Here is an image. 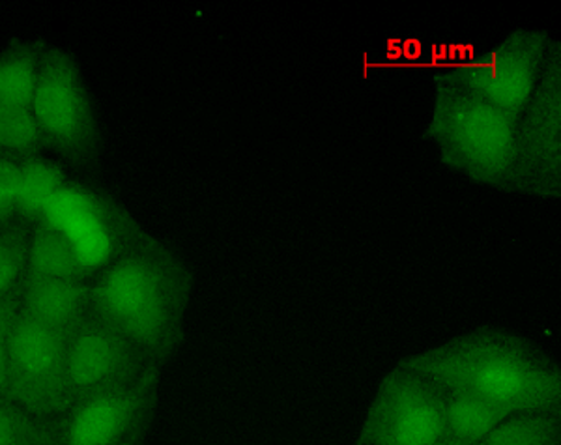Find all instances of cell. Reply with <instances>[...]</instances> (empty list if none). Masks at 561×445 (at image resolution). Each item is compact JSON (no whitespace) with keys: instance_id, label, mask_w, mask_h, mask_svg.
<instances>
[{"instance_id":"cell-6","label":"cell","mask_w":561,"mask_h":445,"mask_svg":"<svg viewBox=\"0 0 561 445\" xmlns=\"http://www.w3.org/2000/svg\"><path fill=\"white\" fill-rule=\"evenodd\" d=\"M446 438V389L397 363L383 375L354 445H434Z\"/></svg>"},{"instance_id":"cell-12","label":"cell","mask_w":561,"mask_h":445,"mask_svg":"<svg viewBox=\"0 0 561 445\" xmlns=\"http://www.w3.org/2000/svg\"><path fill=\"white\" fill-rule=\"evenodd\" d=\"M20 298L21 312L66 335L90 315L89 281L62 279L26 270Z\"/></svg>"},{"instance_id":"cell-3","label":"cell","mask_w":561,"mask_h":445,"mask_svg":"<svg viewBox=\"0 0 561 445\" xmlns=\"http://www.w3.org/2000/svg\"><path fill=\"white\" fill-rule=\"evenodd\" d=\"M517 121L478 95L434 83L423 140L433 142L449 171L473 184L513 193Z\"/></svg>"},{"instance_id":"cell-7","label":"cell","mask_w":561,"mask_h":445,"mask_svg":"<svg viewBox=\"0 0 561 445\" xmlns=\"http://www.w3.org/2000/svg\"><path fill=\"white\" fill-rule=\"evenodd\" d=\"M39 221L68 236L89 281L150 236L111 195L79 185L66 184L58 191Z\"/></svg>"},{"instance_id":"cell-21","label":"cell","mask_w":561,"mask_h":445,"mask_svg":"<svg viewBox=\"0 0 561 445\" xmlns=\"http://www.w3.org/2000/svg\"><path fill=\"white\" fill-rule=\"evenodd\" d=\"M20 290L10 294L8 298L0 299V397L7 395L8 354H10V339L13 326L20 317Z\"/></svg>"},{"instance_id":"cell-23","label":"cell","mask_w":561,"mask_h":445,"mask_svg":"<svg viewBox=\"0 0 561 445\" xmlns=\"http://www.w3.org/2000/svg\"><path fill=\"white\" fill-rule=\"evenodd\" d=\"M434 445H460V444H457V442H454V440L444 438V440H440V442H438V444H434Z\"/></svg>"},{"instance_id":"cell-15","label":"cell","mask_w":561,"mask_h":445,"mask_svg":"<svg viewBox=\"0 0 561 445\" xmlns=\"http://www.w3.org/2000/svg\"><path fill=\"white\" fill-rule=\"evenodd\" d=\"M507 415L511 412L504 408L472 395L446 391V438L457 444L481 445Z\"/></svg>"},{"instance_id":"cell-8","label":"cell","mask_w":561,"mask_h":445,"mask_svg":"<svg viewBox=\"0 0 561 445\" xmlns=\"http://www.w3.org/2000/svg\"><path fill=\"white\" fill-rule=\"evenodd\" d=\"M513 193L561 197V44L554 38L541 81L518 116Z\"/></svg>"},{"instance_id":"cell-13","label":"cell","mask_w":561,"mask_h":445,"mask_svg":"<svg viewBox=\"0 0 561 445\" xmlns=\"http://www.w3.org/2000/svg\"><path fill=\"white\" fill-rule=\"evenodd\" d=\"M47 45L49 44L44 39H12L0 52V103L2 105L33 109Z\"/></svg>"},{"instance_id":"cell-1","label":"cell","mask_w":561,"mask_h":445,"mask_svg":"<svg viewBox=\"0 0 561 445\" xmlns=\"http://www.w3.org/2000/svg\"><path fill=\"white\" fill-rule=\"evenodd\" d=\"M90 283V315L165 367L185 341L195 274L152 235L100 270Z\"/></svg>"},{"instance_id":"cell-22","label":"cell","mask_w":561,"mask_h":445,"mask_svg":"<svg viewBox=\"0 0 561 445\" xmlns=\"http://www.w3.org/2000/svg\"><path fill=\"white\" fill-rule=\"evenodd\" d=\"M20 191V166L0 158V230L10 227L15 219Z\"/></svg>"},{"instance_id":"cell-5","label":"cell","mask_w":561,"mask_h":445,"mask_svg":"<svg viewBox=\"0 0 561 445\" xmlns=\"http://www.w3.org/2000/svg\"><path fill=\"white\" fill-rule=\"evenodd\" d=\"M550 42L549 31L520 26L470 62L434 76V83L470 92L518 118L541 81Z\"/></svg>"},{"instance_id":"cell-16","label":"cell","mask_w":561,"mask_h":445,"mask_svg":"<svg viewBox=\"0 0 561 445\" xmlns=\"http://www.w3.org/2000/svg\"><path fill=\"white\" fill-rule=\"evenodd\" d=\"M28 272L62 279L89 281L68 236L44 221L33 229Z\"/></svg>"},{"instance_id":"cell-9","label":"cell","mask_w":561,"mask_h":445,"mask_svg":"<svg viewBox=\"0 0 561 445\" xmlns=\"http://www.w3.org/2000/svg\"><path fill=\"white\" fill-rule=\"evenodd\" d=\"M4 397L42 418L70 412L68 335L20 311L10 339Z\"/></svg>"},{"instance_id":"cell-11","label":"cell","mask_w":561,"mask_h":445,"mask_svg":"<svg viewBox=\"0 0 561 445\" xmlns=\"http://www.w3.org/2000/svg\"><path fill=\"white\" fill-rule=\"evenodd\" d=\"M163 369L131 388L79 401L65 415L62 445H147L160 407Z\"/></svg>"},{"instance_id":"cell-20","label":"cell","mask_w":561,"mask_h":445,"mask_svg":"<svg viewBox=\"0 0 561 445\" xmlns=\"http://www.w3.org/2000/svg\"><path fill=\"white\" fill-rule=\"evenodd\" d=\"M33 229L25 222L13 221L0 230V299L20 290L31 256Z\"/></svg>"},{"instance_id":"cell-18","label":"cell","mask_w":561,"mask_h":445,"mask_svg":"<svg viewBox=\"0 0 561 445\" xmlns=\"http://www.w3.org/2000/svg\"><path fill=\"white\" fill-rule=\"evenodd\" d=\"M481 445H561V412L511 413Z\"/></svg>"},{"instance_id":"cell-4","label":"cell","mask_w":561,"mask_h":445,"mask_svg":"<svg viewBox=\"0 0 561 445\" xmlns=\"http://www.w3.org/2000/svg\"><path fill=\"white\" fill-rule=\"evenodd\" d=\"M33 113L45 150H51L77 171H92L100 166L102 121L76 55L47 45Z\"/></svg>"},{"instance_id":"cell-2","label":"cell","mask_w":561,"mask_h":445,"mask_svg":"<svg viewBox=\"0 0 561 445\" xmlns=\"http://www.w3.org/2000/svg\"><path fill=\"white\" fill-rule=\"evenodd\" d=\"M446 391L472 395L507 412H561V367L549 352L515 331L479 326L433 349L402 357Z\"/></svg>"},{"instance_id":"cell-14","label":"cell","mask_w":561,"mask_h":445,"mask_svg":"<svg viewBox=\"0 0 561 445\" xmlns=\"http://www.w3.org/2000/svg\"><path fill=\"white\" fill-rule=\"evenodd\" d=\"M65 185V169L44 156L20 163L15 219L34 229L44 216L45 206Z\"/></svg>"},{"instance_id":"cell-17","label":"cell","mask_w":561,"mask_h":445,"mask_svg":"<svg viewBox=\"0 0 561 445\" xmlns=\"http://www.w3.org/2000/svg\"><path fill=\"white\" fill-rule=\"evenodd\" d=\"M65 415L42 418L0 397V445H62Z\"/></svg>"},{"instance_id":"cell-19","label":"cell","mask_w":561,"mask_h":445,"mask_svg":"<svg viewBox=\"0 0 561 445\" xmlns=\"http://www.w3.org/2000/svg\"><path fill=\"white\" fill-rule=\"evenodd\" d=\"M44 140L33 109L0 103V158L23 163L44 153Z\"/></svg>"},{"instance_id":"cell-10","label":"cell","mask_w":561,"mask_h":445,"mask_svg":"<svg viewBox=\"0 0 561 445\" xmlns=\"http://www.w3.org/2000/svg\"><path fill=\"white\" fill-rule=\"evenodd\" d=\"M152 369L161 367L94 315L84 318L68 335V380L73 404L131 388Z\"/></svg>"}]
</instances>
